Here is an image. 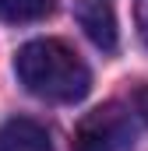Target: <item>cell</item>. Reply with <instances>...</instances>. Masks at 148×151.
<instances>
[{"label":"cell","mask_w":148,"mask_h":151,"mask_svg":"<svg viewBox=\"0 0 148 151\" xmlns=\"http://www.w3.org/2000/svg\"><path fill=\"white\" fill-rule=\"evenodd\" d=\"M14 70L18 81L46 102H78L92 88L85 60L60 39H36L21 46L14 56Z\"/></svg>","instance_id":"6da1fadb"},{"label":"cell","mask_w":148,"mask_h":151,"mask_svg":"<svg viewBox=\"0 0 148 151\" xmlns=\"http://www.w3.org/2000/svg\"><path fill=\"white\" fill-rule=\"evenodd\" d=\"M134 148V119L123 106H99L74 130V151H131Z\"/></svg>","instance_id":"7a4b0ae2"},{"label":"cell","mask_w":148,"mask_h":151,"mask_svg":"<svg viewBox=\"0 0 148 151\" xmlns=\"http://www.w3.org/2000/svg\"><path fill=\"white\" fill-rule=\"evenodd\" d=\"M74 14H78V25L85 28V35L99 49H106V53L116 49V18H113L110 0H78Z\"/></svg>","instance_id":"3957f363"},{"label":"cell","mask_w":148,"mask_h":151,"mask_svg":"<svg viewBox=\"0 0 148 151\" xmlns=\"http://www.w3.org/2000/svg\"><path fill=\"white\" fill-rule=\"evenodd\" d=\"M0 151H53L46 127L28 116H11L0 127Z\"/></svg>","instance_id":"277c9868"},{"label":"cell","mask_w":148,"mask_h":151,"mask_svg":"<svg viewBox=\"0 0 148 151\" xmlns=\"http://www.w3.org/2000/svg\"><path fill=\"white\" fill-rule=\"evenodd\" d=\"M53 4L57 0H0V21L28 25V21H39L46 14H53Z\"/></svg>","instance_id":"5b68a950"},{"label":"cell","mask_w":148,"mask_h":151,"mask_svg":"<svg viewBox=\"0 0 148 151\" xmlns=\"http://www.w3.org/2000/svg\"><path fill=\"white\" fill-rule=\"evenodd\" d=\"M134 18H138V32H141V39H145V46H148V0H138L134 4Z\"/></svg>","instance_id":"8992f818"},{"label":"cell","mask_w":148,"mask_h":151,"mask_svg":"<svg viewBox=\"0 0 148 151\" xmlns=\"http://www.w3.org/2000/svg\"><path fill=\"white\" fill-rule=\"evenodd\" d=\"M134 113L148 123V84H141V88L134 91Z\"/></svg>","instance_id":"52a82bcc"}]
</instances>
